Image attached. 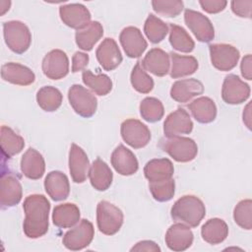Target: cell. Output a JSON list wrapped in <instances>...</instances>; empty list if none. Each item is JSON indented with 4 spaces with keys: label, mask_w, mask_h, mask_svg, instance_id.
Segmentation results:
<instances>
[{
    "label": "cell",
    "mask_w": 252,
    "mask_h": 252,
    "mask_svg": "<svg viewBox=\"0 0 252 252\" xmlns=\"http://www.w3.org/2000/svg\"><path fill=\"white\" fill-rule=\"evenodd\" d=\"M203 84L197 79H184L176 81L170 90V96L177 102L185 103L193 97L202 94Z\"/></svg>",
    "instance_id": "7402d4cb"
},
{
    "label": "cell",
    "mask_w": 252,
    "mask_h": 252,
    "mask_svg": "<svg viewBox=\"0 0 252 252\" xmlns=\"http://www.w3.org/2000/svg\"><path fill=\"white\" fill-rule=\"evenodd\" d=\"M212 64L220 71H230L239 59V51L230 44L216 43L209 46Z\"/></svg>",
    "instance_id": "9c48e42d"
},
{
    "label": "cell",
    "mask_w": 252,
    "mask_h": 252,
    "mask_svg": "<svg viewBox=\"0 0 252 252\" xmlns=\"http://www.w3.org/2000/svg\"><path fill=\"white\" fill-rule=\"evenodd\" d=\"M171 70L170 77L173 79L192 75L198 69V61L193 56H184L171 52Z\"/></svg>",
    "instance_id": "1f68e13d"
},
{
    "label": "cell",
    "mask_w": 252,
    "mask_h": 252,
    "mask_svg": "<svg viewBox=\"0 0 252 252\" xmlns=\"http://www.w3.org/2000/svg\"><path fill=\"white\" fill-rule=\"evenodd\" d=\"M234 221L247 230L252 228V201L250 199L240 201L233 211Z\"/></svg>",
    "instance_id": "60d3db41"
},
{
    "label": "cell",
    "mask_w": 252,
    "mask_h": 252,
    "mask_svg": "<svg viewBox=\"0 0 252 252\" xmlns=\"http://www.w3.org/2000/svg\"><path fill=\"white\" fill-rule=\"evenodd\" d=\"M169 28V42L171 46L180 52H191L195 47V43L188 32L182 27L174 24H170Z\"/></svg>",
    "instance_id": "d590c367"
},
{
    "label": "cell",
    "mask_w": 252,
    "mask_h": 252,
    "mask_svg": "<svg viewBox=\"0 0 252 252\" xmlns=\"http://www.w3.org/2000/svg\"><path fill=\"white\" fill-rule=\"evenodd\" d=\"M24 147L25 141L23 137L7 126L1 127V150L3 156L11 158L21 153Z\"/></svg>",
    "instance_id": "d6a6232c"
},
{
    "label": "cell",
    "mask_w": 252,
    "mask_h": 252,
    "mask_svg": "<svg viewBox=\"0 0 252 252\" xmlns=\"http://www.w3.org/2000/svg\"><path fill=\"white\" fill-rule=\"evenodd\" d=\"M184 21L199 41L209 42L215 37L213 24L203 14L187 9L184 13Z\"/></svg>",
    "instance_id": "30bf717a"
},
{
    "label": "cell",
    "mask_w": 252,
    "mask_h": 252,
    "mask_svg": "<svg viewBox=\"0 0 252 252\" xmlns=\"http://www.w3.org/2000/svg\"><path fill=\"white\" fill-rule=\"evenodd\" d=\"M251 7H252L251 0L231 2L232 12L241 18H251Z\"/></svg>",
    "instance_id": "7bdbcfd3"
},
{
    "label": "cell",
    "mask_w": 252,
    "mask_h": 252,
    "mask_svg": "<svg viewBox=\"0 0 252 252\" xmlns=\"http://www.w3.org/2000/svg\"><path fill=\"white\" fill-rule=\"evenodd\" d=\"M119 40L126 55L130 58L140 57L148 46L141 31L136 27L123 29L120 32Z\"/></svg>",
    "instance_id": "5bb4252c"
},
{
    "label": "cell",
    "mask_w": 252,
    "mask_h": 252,
    "mask_svg": "<svg viewBox=\"0 0 252 252\" xmlns=\"http://www.w3.org/2000/svg\"><path fill=\"white\" fill-rule=\"evenodd\" d=\"M164 109L161 101L156 97H146L140 103V114L143 119L154 123L160 120Z\"/></svg>",
    "instance_id": "74e56055"
},
{
    "label": "cell",
    "mask_w": 252,
    "mask_h": 252,
    "mask_svg": "<svg viewBox=\"0 0 252 252\" xmlns=\"http://www.w3.org/2000/svg\"><path fill=\"white\" fill-rule=\"evenodd\" d=\"M68 99L77 114L89 118L95 113L97 100L88 89L81 85H73L68 92Z\"/></svg>",
    "instance_id": "8992f818"
},
{
    "label": "cell",
    "mask_w": 252,
    "mask_h": 252,
    "mask_svg": "<svg viewBox=\"0 0 252 252\" xmlns=\"http://www.w3.org/2000/svg\"><path fill=\"white\" fill-rule=\"evenodd\" d=\"M250 107H251V103L249 102L243 111V122L245 123V125L247 126L248 129H251V109H250Z\"/></svg>",
    "instance_id": "c3c4849f"
},
{
    "label": "cell",
    "mask_w": 252,
    "mask_h": 252,
    "mask_svg": "<svg viewBox=\"0 0 252 252\" xmlns=\"http://www.w3.org/2000/svg\"><path fill=\"white\" fill-rule=\"evenodd\" d=\"M4 39L7 46L15 53L26 52L32 42L29 28L20 21H9L3 24Z\"/></svg>",
    "instance_id": "277c9868"
},
{
    "label": "cell",
    "mask_w": 252,
    "mask_h": 252,
    "mask_svg": "<svg viewBox=\"0 0 252 252\" xmlns=\"http://www.w3.org/2000/svg\"><path fill=\"white\" fill-rule=\"evenodd\" d=\"M199 4L207 13L216 14L221 12L226 7L227 2L223 0H201Z\"/></svg>",
    "instance_id": "ee69618b"
},
{
    "label": "cell",
    "mask_w": 252,
    "mask_h": 252,
    "mask_svg": "<svg viewBox=\"0 0 252 252\" xmlns=\"http://www.w3.org/2000/svg\"><path fill=\"white\" fill-rule=\"evenodd\" d=\"M131 84L141 94H149L154 88L153 79L147 74L140 62H137L131 72Z\"/></svg>",
    "instance_id": "f35d334b"
},
{
    "label": "cell",
    "mask_w": 252,
    "mask_h": 252,
    "mask_svg": "<svg viewBox=\"0 0 252 252\" xmlns=\"http://www.w3.org/2000/svg\"><path fill=\"white\" fill-rule=\"evenodd\" d=\"M96 59L100 66L106 71H112L122 62L120 49L113 38H105L95 51Z\"/></svg>",
    "instance_id": "e0dca14e"
},
{
    "label": "cell",
    "mask_w": 252,
    "mask_h": 252,
    "mask_svg": "<svg viewBox=\"0 0 252 252\" xmlns=\"http://www.w3.org/2000/svg\"><path fill=\"white\" fill-rule=\"evenodd\" d=\"M62 94L60 91L51 86H45L38 90L36 101L41 109L47 112L57 110L62 103Z\"/></svg>",
    "instance_id": "836d02e7"
},
{
    "label": "cell",
    "mask_w": 252,
    "mask_h": 252,
    "mask_svg": "<svg viewBox=\"0 0 252 252\" xmlns=\"http://www.w3.org/2000/svg\"><path fill=\"white\" fill-rule=\"evenodd\" d=\"M21 170L30 179H39L45 170V162L39 152L30 148L22 157Z\"/></svg>",
    "instance_id": "d4e9b609"
},
{
    "label": "cell",
    "mask_w": 252,
    "mask_h": 252,
    "mask_svg": "<svg viewBox=\"0 0 252 252\" xmlns=\"http://www.w3.org/2000/svg\"><path fill=\"white\" fill-rule=\"evenodd\" d=\"M131 251H154V252H159L160 248L159 246L151 240H143L138 243H136L135 246L131 248Z\"/></svg>",
    "instance_id": "bcb514c9"
},
{
    "label": "cell",
    "mask_w": 252,
    "mask_h": 252,
    "mask_svg": "<svg viewBox=\"0 0 252 252\" xmlns=\"http://www.w3.org/2000/svg\"><path fill=\"white\" fill-rule=\"evenodd\" d=\"M89 177L92 186L98 191H105L112 183L113 174L105 161L96 158L89 170Z\"/></svg>",
    "instance_id": "484cf974"
},
{
    "label": "cell",
    "mask_w": 252,
    "mask_h": 252,
    "mask_svg": "<svg viewBox=\"0 0 252 252\" xmlns=\"http://www.w3.org/2000/svg\"><path fill=\"white\" fill-rule=\"evenodd\" d=\"M120 131L124 142L134 149L144 148L151 140L150 129L137 119H127L123 121Z\"/></svg>",
    "instance_id": "ba28073f"
},
{
    "label": "cell",
    "mask_w": 252,
    "mask_h": 252,
    "mask_svg": "<svg viewBox=\"0 0 252 252\" xmlns=\"http://www.w3.org/2000/svg\"><path fill=\"white\" fill-rule=\"evenodd\" d=\"M94 235V229L93 223L88 220H82L76 226L64 234L62 242L69 250H82L90 245Z\"/></svg>",
    "instance_id": "52a82bcc"
},
{
    "label": "cell",
    "mask_w": 252,
    "mask_h": 252,
    "mask_svg": "<svg viewBox=\"0 0 252 252\" xmlns=\"http://www.w3.org/2000/svg\"><path fill=\"white\" fill-rule=\"evenodd\" d=\"M173 172V164L168 158L151 159L144 167L145 176L150 182L170 179L172 178Z\"/></svg>",
    "instance_id": "4316f807"
},
{
    "label": "cell",
    "mask_w": 252,
    "mask_h": 252,
    "mask_svg": "<svg viewBox=\"0 0 252 252\" xmlns=\"http://www.w3.org/2000/svg\"><path fill=\"white\" fill-rule=\"evenodd\" d=\"M152 6L154 11L157 14L161 15L163 17H168V18L178 16L183 10V2L178 0H171V1L155 0L152 2Z\"/></svg>",
    "instance_id": "b9f144b4"
},
{
    "label": "cell",
    "mask_w": 252,
    "mask_h": 252,
    "mask_svg": "<svg viewBox=\"0 0 252 252\" xmlns=\"http://www.w3.org/2000/svg\"><path fill=\"white\" fill-rule=\"evenodd\" d=\"M192 129L193 122L190 115L184 108L180 107L168 114L163 123V133L167 138L189 134Z\"/></svg>",
    "instance_id": "9a60e30c"
},
{
    "label": "cell",
    "mask_w": 252,
    "mask_h": 252,
    "mask_svg": "<svg viewBox=\"0 0 252 252\" xmlns=\"http://www.w3.org/2000/svg\"><path fill=\"white\" fill-rule=\"evenodd\" d=\"M44 188L48 196L54 201L65 200L70 193V184L67 176L61 171H51L44 180Z\"/></svg>",
    "instance_id": "603a6c76"
},
{
    "label": "cell",
    "mask_w": 252,
    "mask_h": 252,
    "mask_svg": "<svg viewBox=\"0 0 252 252\" xmlns=\"http://www.w3.org/2000/svg\"><path fill=\"white\" fill-rule=\"evenodd\" d=\"M82 79L84 84L98 95H105L112 89L110 78L104 74L94 75L91 70H84Z\"/></svg>",
    "instance_id": "e575fe53"
},
{
    "label": "cell",
    "mask_w": 252,
    "mask_h": 252,
    "mask_svg": "<svg viewBox=\"0 0 252 252\" xmlns=\"http://www.w3.org/2000/svg\"><path fill=\"white\" fill-rule=\"evenodd\" d=\"M171 218L188 226L196 227L206 215L204 203L196 196L185 195L179 198L171 208Z\"/></svg>",
    "instance_id": "7a4b0ae2"
},
{
    "label": "cell",
    "mask_w": 252,
    "mask_h": 252,
    "mask_svg": "<svg viewBox=\"0 0 252 252\" xmlns=\"http://www.w3.org/2000/svg\"><path fill=\"white\" fill-rule=\"evenodd\" d=\"M169 55L160 48L151 49L142 61V67L158 77L165 76L169 71Z\"/></svg>",
    "instance_id": "cb8c5ba5"
},
{
    "label": "cell",
    "mask_w": 252,
    "mask_h": 252,
    "mask_svg": "<svg viewBox=\"0 0 252 252\" xmlns=\"http://www.w3.org/2000/svg\"><path fill=\"white\" fill-rule=\"evenodd\" d=\"M89 63V55L84 52L77 51L72 57V72L76 73L85 70Z\"/></svg>",
    "instance_id": "f6af8a7d"
},
{
    "label": "cell",
    "mask_w": 252,
    "mask_h": 252,
    "mask_svg": "<svg viewBox=\"0 0 252 252\" xmlns=\"http://www.w3.org/2000/svg\"><path fill=\"white\" fill-rule=\"evenodd\" d=\"M11 6V2L10 1H0V14L1 16H3L9 9Z\"/></svg>",
    "instance_id": "681fc988"
},
{
    "label": "cell",
    "mask_w": 252,
    "mask_h": 252,
    "mask_svg": "<svg viewBox=\"0 0 252 252\" xmlns=\"http://www.w3.org/2000/svg\"><path fill=\"white\" fill-rule=\"evenodd\" d=\"M22 185L13 174L3 173L0 180V203L2 208L16 206L22 199Z\"/></svg>",
    "instance_id": "d6986e66"
},
{
    "label": "cell",
    "mask_w": 252,
    "mask_h": 252,
    "mask_svg": "<svg viewBox=\"0 0 252 252\" xmlns=\"http://www.w3.org/2000/svg\"><path fill=\"white\" fill-rule=\"evenodd\" d=\"M159 147L178 162L191 161L198 154L197 144L187 137H166L160 140Z\"/></svg>",
    "instance_id": "3957f363"
},
{
    "label": "cell",
    "mask_w": 252,
    "mask_h": 252,
    "mask_svg": "<svg viewBox=\"0 0 252 252\" xmlns=\"http://www.w3.org/2000/svg\"><path fill=\"white\" fill-rule=\"evenodd\" d=\"M25 220L23 228L29 238L43 236L48 230L50 204L46 197L39 194L28 196L23 204Z\"/></svg>",
    "instance_id": "6da1fadb"
},
{
    "label": "cell",
    "mask_w": 252,
    "mask_h": 252,
    "mask_svg": "<svg viewBox=\"0 0 252 252\" xmlns=\"http://www.w3.org/2000/svg\"><path fill=\"white\" fill-rule=\"evenodd\" d=\"M52 220L60 228L73 227L80 220V210L72 203L60 204L53 210Z\"/></svg>",
    "instance_id": "83f0119b"
},
{
    "label": "cell",
    "mask_w": 252,
    "mask_h": 252,
    "mask_svg": "<svg viewBox=\"0 0 252 252\" xmlns=\"http://www.w3.org/2000/svg\"><path fill=\"white\" fill-rule=\"evenodd\" d=\"M111 164L121 175H132L137 172L139 167L135 155L123 145H119L113 151Z\"/></svg>",
    "instance_id": "44dd1931"
},
{
    "label": "cell",
    "mask_w": 252,
    "mask_h": 252,
    "mask_svg": "<svg viewBox=\"0 0 252 252\" xmlns=\"http://www.w3.org/2000/svg\"><path fill=\"white\" fill-rule=\"evenodd\" d=\"M96 223L100 232L113 235L123 224V213L113 204L100 201L96 207Z\"/></svg>",
    "instance_id": "5b68a950"
},
{
    "label": "cell",
    "mask_w": 252,
    "mask_h": 252,
    "mask_svg": "<svg viewBox=\"0 0 252 252\" xmlns=\"http://www.w3.org/2000/svg\"><path fill=\"white\" fill-rule=\"evenodd\" d=\"M150 191L155 200L158 202H167L171 200L175 192V183L172 178L162 181L150 182Z\"/></svg>",
    "instance_id": "ab89813d"
},
{
    "label": "cell",
    "mask_w": 252,
    "mask_h": 252,
    "mask_svg": "<svg viewBox=\"0 0 252 252\" xmlns=\"http://www.w3.org/2000/svg\"><path fill=\"white\" fill-rule=\"evenodd\" d=\"M250 95V87L236 75L225 77L222 88L221 97L228 104H239L244 102Z\"/></svg>",
    "instance_id": "8fae6325"
},
{
    "label": "cell",
    "mask_w": 252,
    "mask_h": 252,
    "mask_svg": "<svg viewBox=\"0 0 252 252\" xmlns=\"http://www.w3.org/2000/svg\"><path fill=\"white\" fill-rule=\"evenodd\" d=\"M193 117L200 123H211L217 116V106L213 99L201 96L193 100L189 105Z\"/></svg>",
    "instance_id": "4dcf8cb0"
},
{
    "label": "cell",
    "mask_w": 252,
    "mask_h": 252,
    "mask_svg": "<svg viewBox=\"0 0 252 252\" xmlns=\"http://www.w3.org/2000/svg\"><path fill=\"white\" fill-rule=\"evenodd\" d=\"M103 34V28L99 22H91L86 28L76 32L75 38L77 45L85 50L90 51Z\"/></svg>",
    "instance_id": "f1b7e54d"
},
{
    "label": "cell",
    "mask_w": 252,
    "mask_h": 252,
    "mask_svg": "<svg viewBox=\"0 0 252 252\" xmlns=\"http://www.w3.org/2000/svg\"><path fill=\"white\" fill-rule=\"evenodd\" d=\"M251 54H247L246 56L243 57L240 65V70H241V75L244 79L251 80L252 78V71H251Z\"/></svg>",
    "instance_id": "7dc6e473"
},
{
    "label": "cell",
    "mask_w": 252,
    "mask_h": 252,
    "mask_svg": "<svg viewBox=\"0 0 252 252\" xmlns=\"http://www.w3.org/2000/svg\"><path fill=\"white\" fill-rule=\"evenodd\" d=\"M69 170L76 183H83L89 175L90 162L87 154L76 144H72L69 152Z\"/></svg>",
    "instance_id": "ac0fdd59"
},
{
    "label": "cell",
    "mask_w": 252,
    "mask_h": 252,
    "mask_svg": "<svg viewBox=\"0 0 252 252\" xmlns=\"http://www.w3.org/2000/svg\"><path fill=\"white\" fill-rule=\"evenodd\" d=\"M42 72L51 80L64 78L69 72V60L66 53L60 49L49 51L42 60Z\"/></svg>",
    "instance_id": "7c38bea8"
},
{
    "label": "cell",
    "mask_w": 252,
    "mask_h": 252,
    "mask_svg": "<svg viewBox=\"0 0 252 252\" xmlns=\"http://www.w3.org/2000/svg\"><path fill=\"white\" fill-rule=\"evenodd\" d=\"M164 239L170 250L184 251L192 245L193 232L187 224L177 222L167 229Z\"/></svg>",
    "instance_id": "2e32d148"
},
{
    "label": "cell",
    "mask_w": 252,
    "mask_h": 252,
    "mask_svg": "<svg viewBox=\"0 0 252 252\" xmlns=\"http://www.w3.org/2000/svg\"><path fill=\"white\" fill-rule=\"evenodd\" d=\"M1 77L4 81L19 86H29L34 82V73L19 63L9 62L2 66Z\"/></svg>",
    "instance_id": "ffe728a7"
},
{
    "label": "cell",
    "mask_w": 252,
    "mask_h": 252,
    "mask_svg": "<svg viewBox=\"0 0 252 252\" xmlns=\"http://www.w3.org/2000/svg\"><path fill=\"white\" fill-rule=\"evenodd\" d=\"M59 15L62 22L77 31L86 28L91 23V13L82 4H67L59 8Z\"/></svg>",
    "instance_id": "4fadbf2b"
},
{
    "label": "cell",
    "mask_w": 252,
    "mask_h": 252,
    "mask_svg": "<svg viewBox=\"0 0 252 252\" xmlns=\"http://www.w3.org/2000/svg\"><path fill=\"white\" fill-rule=\"evenodd\" d=\"M144 32L153 43L160 42L168 32L167 25L153 14H150L144 25Z\"/></svg>",
    "instance_id": "8d00e7d4"
},
{
    "label": "cell",
    "mask_w": 252,
    "mask_h": 252,
    "mask_svg": "<svg viewBox=\"0 0 252 252\" xmlns=\"http://www.w3.org/2000/svg\"><path fill=\"white\" fill-rule=\"evenodd\" d=\"M202 238L209 244L221 243L228 235V226L223 220L215 218L207 220L201 228Z\"/></svg>",
    "instance_id": "f546056e"
}]
</instances>
